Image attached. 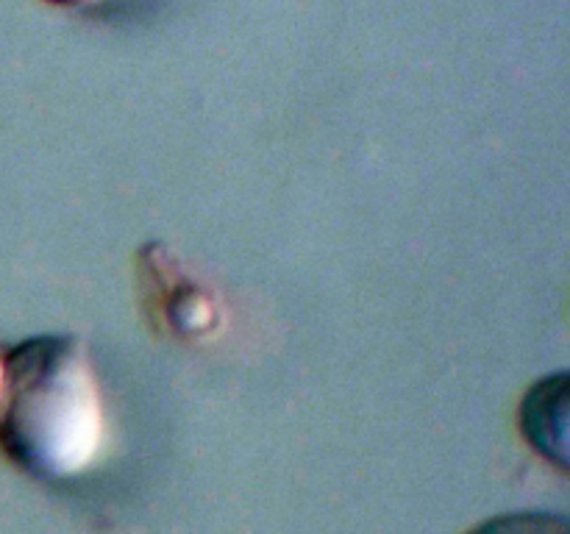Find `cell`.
Wrapping results in <instances>:
<instances>
[{
	"label": "cell",
	"instance_id": "3957f363",
	"mask_svg": "<svg viewBox=\"0 0 570 534\" xmlns=\"http://www.w3.org/2000/svg\"><path fill=\"white\" fill-rule=\"evenodd\" d=\"M468 534H570L568 521L551 512H507L479 523Z\"/></svg>",
	"mask_w": 570,
	"mask_h": 534
},
{
	"label": "cell",
	"instance_id": "277c9868",
	"mask_svg": "<svg viewBox=\"0 0 570 534\" xmlns=\"http://www.w3.org/2000/svg\"><path fill=\"white\" fill-rule=\"evenodd\" d=\"M48 3H53V6H92V3H100V0H48Z\"/></svg>",
	"mask_w": 570,
	"mask_h": 534
},
{
	"label": "cell",
	"instance_id": "7a4b0ae2",
	"mask_svg": "<svg viewBox=\"0 0 570 534\" xmlns=\"http://www.w3.org/2000/svg\"><path fill=\"white\" fill-rule=\"evenodd\" d=\"M568 373L543 376L521 404V432L538 454L554 462L560 471L568 467V421H570V382Z\"/></svg>",
	"mask_w": 570,
	"mask_h": 534
},
{
	"label": "cell",
	"instance_id": "6da1fadb",
	"mask_svg": "<svg viewBox=\"0 0 570 534\" xmlns=\"http://www.w3.org/2000/svg\"><path fill=\"white\" fill-rule=\"evenodd\" d=\"M104 448V400L72 334H42L6 350L0 451L22 473L61 482L89 471Z\"/></svg>",
	"mask_w": 570,
	"mask_h": 534
},
{
	"label": "cell",
	"instance_id": "5b68a950",
	"mask_svg": "<svg viewBox=\"0 0 570 534\" xmlns=\"http://www.w3.org/2000/svg\"><path fill=\"white\" fill-rule=\"evenodd\" d=\"M3 362H6V350L0 348V389H3Z\"/></svg>",
	"mask_w": 570,
	"mask_h": 534
}]
</instances>
